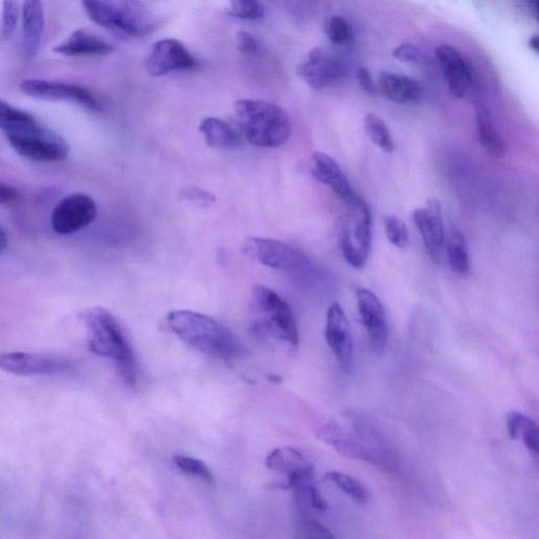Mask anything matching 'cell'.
I'll use <instances>...</instances> for the list:
<instances>
[{"mask_svg":"<svg viewBox=\"0 0 539 539\" xmlns=\"http://www.w3.org/2000/svg\"><path fill=\"white\" fill-rule=\"evenodd\" d=\"M0 130L13 149L37 162H63L69 156L65 139L37 122L30 113L15 108L0 98Z\"/></svg>","mask_w":539,"mask_h":539,"instance_id":"1","label":"cell"},{"mask_svg":"<svg viewBox=\"0 0 539 539\" xmlns=\"http://www.w3.org/2000/svg\"><path fill=\"white\" fill-rule=\"evenodd\" d=\"M88 332L90 351L112 359L124 383L133 388L137 383L138 369L135 353L116 317L101 307L89 308L81 313Z\"/></svg>","mask_w":539,"mask_h":539,"instance_id":"2","label":"cell"},{"mask_svg":"<svg viewBox=\"0 0 539 539\" xmlns=\"http://www.w3.org/2000/svg\"><path fill=\"white\" fill-rule=\"evenodd\" d=\"M167 322L173 333L198 352L226 361L244 352L236 337L208 315L188 310L172 311Z\"/></svg>","mask_w":539,"mask_h":539,"instance_id":"3","label":"cell"},{"mask_svg":"<svg viewBox=\"0 0 539 539\" xmlns=\"http://www.w3.org/2000/svg\"><path fill=\"white\" fill-rule=\"evenodd\" d=\"M239 128L256 147L278 148L291 137L292 123L287 112L272 103L241 99L234 105Z\"/></svg>","mask_w":539,"mask_h":539,"instance_id":"4","label":"cell"},{"mask_svg":"<svg viewBox=\"0 0 539 539\" xmlns=\"http://www.w3.org/2000/svg\"><path fill=\"white\" fill-rule=\"evenodd\" d=\"M91 21L131 37L144 36L157 27V18L141 0H82Z\"/></svg>","mask_w":539,"mask_h":539,"instance_id":"5","label":"cell"},{"mask_svg":"<svg viewBox=\"0 0 539 539\" xmlns=\"http://www.w3.org/2000/svg\"><path fill=\"white\" fill-rule=\"evenodd\" d=\"M348 211L341 233V250L345 261L354 269L368 262L372 246V216L364 199L354 196L346 203Z\"/></svg>","mask_w":539,"mask_h":539,"instance_id":"6","label":"cell"},{"mask_svg":"<svg viewBox=\"0 0 539 539\" xmlns=\"http://www.w3.org/2000/svg\"><path fill=\"white\" fill-rule=\"evenodd\" d=\"M253 308L258 330L271 333L293 347L298 346L295 316L281 296L267 287L256 286L253 290Z\"/></svg>","mask_w":539,"mask_h":539,"instance_id":"7","label":"cell"},{"mask_svg":"<svg viewBox=\"0 0 539 539\" xmlns=\"http://www.w3.org/2000/svg\"><path fill=\"white\" fill-rule=\"evenodd\" d=\"M244 252L259 264L279 271H302L309 265L302 251L276 239L249 237L244 244Z\"/></svg>","mask_w":539,"mask_h":539,"instance_id":"8","label":"cell"},{"mask_svg":"<svg viewBox=\"0 0 539 539\" xmlns=\"http://www.w3.org/2000/svg\"><path fill=\"white\" fill-rule=\"evenodd\" d=\"M24 94L47 102H70L81 105L92 112H103V105L87 88L46 79H26L22 82Z\"/></svg>","mask_w":539,"mask_h":539,"instance_id":"9","label":"cell"},{"mask_svg":"<svg viewBox=\"0 0 539 539\" xmlns=\"http://www.w3.org/2000/svg\"><path fill=\"white\" fill-rule=\"evenodd\" d=\"M94 199L84 193L69 195L59 202L51 217L52 228L59 235H69L91 225L97 216Z\"/></svg>","mask_w":539,"mask_h":539,"instance_id":"10","label":"cell"},{"mask_svg":"<svg viewBox=\"0 0 539 539\" xmlns=\"http://www.w3.org/2000/svg\"><path fill=\"white\" fill-rule=\"evenodd\" d=\"M299 77L314 91H322L335 84L345 75L341 62L328 50L312 49L306 61L298 66Z\"/></svg>","mask_w":539,"mask_h":539,"instance_id":"11","label":"cell"},{"mask_svg":"<svg viewBox=\"0 0 539 539\" xmlns=\"http://www.w3.org/2000/svg\"><path fill=\"white\" fill-rule=\"evenodd\" d=\"M197 66V59L183 43L174 38L163 39L154 44L146 64L148 73L154 77L191 70Z\"/></svg>","mask_w":539,"mask_h":539,"instance_id":"12","label":"cell"},{"mask_svg":"<svg viewBox=\"0 0 539 539\" xmlns=\"http://www.w3.org/2000/svg\"><path fill=\"white\" fill-rule=\"evenodd\" d=\"M359 315L366 328L372 348L376 352L386 349L389 338L387 314L381 299L365 288L356 289Z\"/></svg>","mask_w":539,"mask_h":539,"instance_id":"13","label":"cell"},{"mask_svg":"<svg viewBox=\"0 0 539 539\" xmlns=\"http://www.w3.org/2000/svg\"><path fill=\"white\" fill-rule=\"evenodd\" d=\"M325 336L339 365L345 372H351L354 356L351 327L344 309L337 303L328 310Z\"/></svg>","mask_w":539,"mask_h":539,"instance_id":"14","label":"cell"},{"mask_svg":"<svg viewBox=\"0 0 539 539\" xmlns=\"http://www.w3.org/2000/svg\"><path fill=\"white\" fill-rule=\"evenodd\" d=\"M72 369L66 359L42 356L26 352L0 354V370L18 376L52 375Z\"/></svg>","mask_w":539,"mask_h":539,"instance_id":"15","label":"cell"},{"mask_svg":"<svg viewBox=\"0 0 539 539\" xmlns=\"http://www.w3.org/2000/svg\"><path fill=\"white\" fill-rule=\"evenodd\" d=\"M435 55L444 71L451 94L456 98H464L472 86V71L464 56L448 45L438 46Z\"/></svg>","mask_w":539,"mask_h":539,"instance_id":"16","label":"cell"},{"mask_svg":"<svg viewBox=\"0 0 539 539\" xmlns=\"http://www.w3.org/2000/svg\"><path fill=\"white\" fill-rule=\"evenodd\" d=\"M318 439L337 453L356 461L378 463V459L353 433L336 423H328L316 432Z\"/></svg>","mask_w":539,"mask_h":539,"instance_id":"17","label":"cell"},{"mask_svg":"<svg viewBox=\"0 0 539 539\" xmlns=\"http://www.w3.org/2000/svg\"><path fill=\"white\" fill-rule=\"evenodd\" d=\"M311 174L346 203L355 196L348 177L330 155L324 152L314 153L311 159Z\"/></svg>","mask_w":539,"mask_h":539,"instance_id":"18","label":"cell"},{"mask_svg":"<svg viewBox=\"0 0 539 539\" xmlns=\"http://www.w3.org/2000/svg\"><path fill=\"white\" fill-rule=\"evenodd\" d=\"M23 53L33 59L41 49L45 31V10L42 0H24L23 9Z\"/></svg>","mask_w":539,"mask_h":539,"instance_id":"19","label":"cell"},{"mask_svg":"<svg viewBox=\"0 0 539 539\" xmlns=\"http://www.w3.org/2000/svg\"><path fill=\"white\" fill-rule=\"evenodd\" d=\"M56 54L74 56H104L112 53L114 47L103 37L88 29L74 31L62 44L53 48Z\"/></svg>","mask_w":539,"mask_h":539,"instance_id":"20","label":"cell"},{"mask_svg":"<svg viewBox=\"0 0 539 539\" xmlns=\"http://www.w3.org/2000/svg\"><path fill=\"white\" fill-rule=\"evenodd\" d=\"M378 81L383 94L394 103L414 104L423 98V86L409 76L383 71Z\"/></svg>","mask_w":539,"mask_h":539,"instance_id":"21","label":"cell"},{"mask_svg":"<svg viewBox=\"0 0 539 539\" xmlns=\"http://www.w3.org/2000/svg\"><path fill=\"white\" fill-rule=\"evenodd\" d=\"M206 144L219 150H234L242 145V138L232 126L216 117L205 118L199 126Z\"/></svg>","mask_w":539,"mask_h":539,"instance_id":"22","label":"cell"},{"mask_svg":"<svg viewBox=\"0 0 539 539\" xmlns=\"http://www.w3.org/2000/svg\"><path fill=\"white\" fill-rule=\"evenodd\" d=\"M476 134L479 144L488 154L495 158H502L505 155L504 139L495 127L490 112L483 106L476 109Z\"/></svg>","mask_w":539,"mask_h":539,"instance_id":"23","label":"cell"},{"mask_svg":"<svg viewBox=\"0 0 539 539\" xmlns=\"http://www.w3.org/2000/svg\"><path fill=\"white\" fill-rule=\"evenodd\" d=\"M507 426L511 439L522 441L526 448L537 457L539 430L536 423L521 412L512 411L507 415Z\"/></svg>","mask_w":539,"mask_h":539,"instance_id":"24","label":"cell"},{"mask_svg":"<svg viewBox=\"0 0 539 539\" xmlns=\"http://www.w3.org/2000/svg\"><path fill=\"white\" fill-rule=\"evenodd\" d=\"M266 465L273 471L286 473L287 476L312 466L302 452L291 447L272 451L266 459Z\"/></svg>","mask_w":539,"mask_h":539,"instance_id":"25","label":"cell"},{"mask_svg":"<svg viewBox=\"0 0 539 539\" xmlns=\"http://www.w3.org/2000/svg\"><path fill=\"white\" fill-rule=\"evenodd\" d=\"M447 254L451 269L459 274L466 275L470 271V258L464 234L453 228L447 242Z\"/></svg>","mask_w":539,"mask_h":539,"instance_id":"26","label":"cell"},{"mask_svg":"<svg viewBox=\"0 0 539 539\" xmlns=\"http://www.w3.org/2000/svg\"><path fill=\"white\" fill-rule=\"evenodd\" d=\"M325 479L355 499L356 502L364 504L369 501L370 493L367 487L351 475L330 471L325 475Z\"/></svg>","mask_w":539,"mask_h":539,"instance_id":"27","label":"cell"},{"mask_svg":"<svg viewBox=\"0 0 539 539\" xmlns=\"http://www.w3.org/2000/svg\"><path fill=\"white\" fill-rule=\"evenodd\" d=\"M365 129L375 146L386 153H393L395 149L393 137L381 117L375 114H368L365 117Z\"/></svg>","mask_w":539,"mask_h":539,"instance_id":"28","label":"cell"},{"mask_svg":"<svg viewBox=\"0 0 539 539\" xmlns=\"http://www.w3.org/2000/svg\"><path fill=\"white\" fill-rule=\"evenodd\" d=\"M414 223L423 237L424 245L433 259H437L441 255L435 244L434 232L430 221V216L427 208H418L413 213Z\"/></svg>","mask_w":539,"mask_h":539,"instance_id":"29","label":"cell"},{"mask_svg":"<svg viewBox=\"0 0 539 539\" xmlns=\"http://www.w3.org/2000/svg\"><path fill=\"white\" fill-rule=\"evenodd\" d=\"M388 241L396 248L405 249L410 242L409 231L403 219L397 215H388L384 219Z\"/></svg>","mask_w":539,"mask_h":539,"instance_id":"30","label":"cell"},{"mask_svg":"<svg viewBox=\"0 0 539 539\" xmlns=\"http://www.w3.org/2000/svg\"><path fill=\"white\" fill-rule=\"evenodd\" d=\"M229 13L245 21H258L265 15V8L261 0H229Z\"/></svg>","mask_w":539,"mask_h":539,"instance_id":"31","label":"cell"},{"mask_svg":"<svg viewBox=\"0 0 539 539\" xmlns=\"http://www.w3.org/2000/svg\"><path fill=\"white\" fill-rule=\"evenodd\" d=\"M175 466L183 472L201 478L207 484L214 482V476L210 468L199 459L184 455H175L173 457Z\"/></svg>","mask_w":539,"mask_h":539,"instance_id":"32","label":"cell"},{"mask_svg":"<svg viewBox=\"0 0 539 539\" xmlns=\"http://www.w3.org/2000/svg\"><path fill=\"white\" fill-rule=\"evenodd\" d=\"M327 36L330 42L337 46H343L350 42L352 29L343 16H332L326 27Z\"/></svg>","mask_w":539,"mask_h":539,"instance_id":"33","label":"cell"},{"mask_svg":"<svg viewBox=\"0 0 539 539\" xmlns=\"http://www.w3.org/2000/svg\"><path fill=\"white\" fill-rule=\"evenodd\" d=\"M19 8L16 0H4L2 13V34L4 41H9L15 33L18 24Z\"/></svg>","mask_w":539,"mask_h":539,"instance_id":"34","label":"cell"},{"mask_svg":"<svg viewBox=\"0 0 539 539\" xmlns=\"http://www.w3.org/2000/svg\"><path fill=\"white\" fill-rule=\"evenodd\" d=\"M393 56L397 61L405 64L425 66L428 64L427 55L416 46L411 44H403L393 50Z\"/></svg>","mask_w":539,"mask_h":539,"instance_id":"35","label":"cell"},{"mask_svg":"<svg viewBox=\"0 0 539 539\" xmlns=\"http://www.w3.org/2000/svg\"><path fill=\"white\" fill-rule=\"evenodd\" d=\"M297 537L332 539L334 538V535L321 523L315 521H303L298 526Z\"/></svg>","mask_w":539,"mask_h":539,"instance_id":"36","label":"cell"},{"mask_svg":"<svg viewBox=\"0 0 539 539\" xmlns=\"http://www.w3.org/2000/svg\"><path fill=\"white\" fill-rule=\"evenodd\" d=\"M236 46L239 52L246 55L256 54L258 51V44L256 39L248 32L241 31L236 35Z\"/></svg>","mask_w":539,"mask_h":539,"instance_id":"37","label":"cell"},{"mask_svg":"<svg viewBox=\"0 0 539 539\" xmlns=\"http://www.w3.org/2000/svg\"><path fill=\"white\" fill-rule=\"evenodd\" d=\"M183 195L191 202L201 206H210L215 202V197L211 193L198 188H189L184 191Z\"/></svg>","mask_w":539,"mask_h":539,"instance_id":"38","label":"cell"},{"mask_svg":"<svg viewBox=\"0 0 539 539\" xmlns=\"http://www.w3.org/2000/svg\"><path fill=\"white\" fill-rule=\"evenodd\" d=\"M357 81L366 92L370 94H374L376 92V85L367 68H359L357 72Z\"/></svg>","mask_w":539,"mask_h":539,"instance_id":"39","label":"cell"},{"mask_svg":"<svg viewBox=\"0 0 539 539\" xmlns=\"http://www.w3.org/2000/svg\"><path fill=\"white\" fill-rule=\"evenodd\" d=\"M18 197L17 190L5 183L0 182V205H7L16 201Z\"/></svg>","mask_w":539,"mask_h":539,"instance_id":"40","label":"cell"},{"mask_svg":"<svg viewBox=\"0 0 539 539\" xmlns=\"http://www.w3.org/2000/svg\"><path fill=\"white\" fill-rule=\"evenodd\" d=\"M8 245V238L5 231L0 228V255L6 250Z\"/></svg>","mask_w":539,"mask_h":539,"instance_id":"41","label":"cell"},{"mask_svg":"<svg viewBox=\"0 0 539 539\" xmlns=\"http://www.w3.org/2000/svg\"><path fill=\"white\" fill-rule=\"evenodd\" d=\"M529 46L534 52L538 53V51H539V37H538V35H534V36H532L530 38Z\"/></svg>","mask_w":539,"mask_h":539,"instance_id":"42","label":"cell"}]
</instances>
